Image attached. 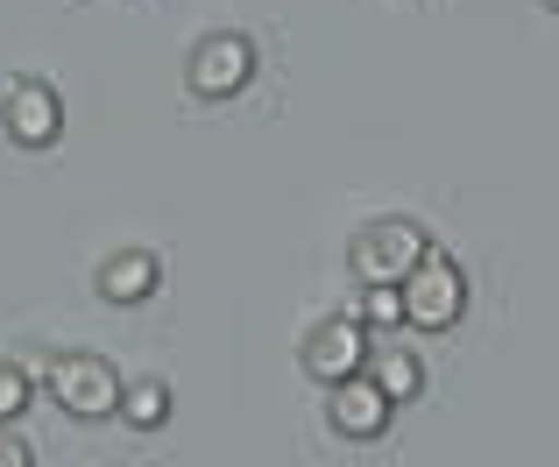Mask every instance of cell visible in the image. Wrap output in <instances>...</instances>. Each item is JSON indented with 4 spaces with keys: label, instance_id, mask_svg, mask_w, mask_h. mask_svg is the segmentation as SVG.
Instances as JSON below:
<instances>
[{
    "label": "cell",
    "instance_id": "cell-10",
    "mask_svg": "<svg viewBox=\"0 0 559 467\" xmlns=\"http://www.w3.org/2000/svg\"><path fill=\"white\" fill-rule=\"evenodd\" d=\"M114 418H128L135 432L170 426V383H156V375H142V383H121V404H114Z\"/></svg>",
    "mask_w": 559,
    "mask_h": 467
},
{
    "label": "cell",
    "instance_id": "cell-6",
    "mask_svg": "<svg viewBox=\"0 0 559 467\" xmlns=\"http://www.w3.org/2000/svg\"><path fill=\"white\" fill-rule=\"evenodd\" d=\"M0 128H8L22 149H50L64 142V93L43 79H14L8 99H0Z\"/></svg>",
    "mask_w": 559,
    "mask_h": 467
},
{
    "label": "cell",
    "instance_id": "cell-7",
    "mask_svg": "<svg viewBox=\"0 0 559 467\" xmlns=\"http://www.w3.org/2000/svg\"><path fill=\"white\" fill-rule=\"evenodd\" d=\"M390 418H396V404L382 397L369 375H347V383H333L326 426L341 432V440H382V432H390Z\"/></svg>",
    "mask_w": 559,
    "mask_h": 467
},
{
    "label": "cell",
    "instance_id": "cell-12",
    "mask_svg": "<svg viewBox=\"0 0 559 467\" xmlns=\"http://www.w3.org/2000/svg\"><path fill=\"white\" fill-rule=\"evenodd\" d=\"M36 404V383H28L22 361H0V426H14V418Z\"/></svg>",
    "mask_w": 559,
    "mask_h": 467
},
{
    "label": "cell",
    "instance_id": "cell-3",
    "mask_svg": "<svg viewBox=\"0 0 559 467\" xmlns=\"http://www.w3.org/2000/svg\"><path fill=\"white\" fill-rule=\"evenodd\" d=\"M369 355H376V333L361 326L355 312L319 319V326L305 333V347H298L305 375H312L319 390H333V383H347V375H361V369H369Z\"/></svg>",
    "mask_w": 559,
    "mask_h": 467
},
{
    "label": "cell",
    "instance_id": "cell-2",
    "mask_svg": "<svg viewBox=\"0 0 559 467\" xmlns=\"http://www.w3.org/2000/svg\"><path fill=\"white\" fill-rule=\"evenodd\" d=\"M425 248H432V234L418 220H404V213H390V220H369L355 234L347 270H355V284H404V276L425 262Z\"/></svg>",
    "mask_w": 559,
    "mask_h": 467
},
{
    "label": "cell",
    "instance_id": "cell-1",
    "mask_svg": "<svg viewBox=\"0 0 559 467\" xmlns=\"http://www.w3.org/2000/svg\"><path fill=\"white\" fill-rule=\"evenodd\" d=\"M396 290H404V326H418V333H453L467 312V270L447 248H425V262Z\"/></svg>",
    "mask_w": 559,
    "mask_h": 467
},
{
    "label": "cell",
    "instance_id": "cell-11",
    "mask_svg": "<svg viewBox=\"0 0 559 467\" xmlns=\"http://www.w3.org/2000/svg\"><path fill=\"white\" fill-rule=\"evenodd\" d=\"M361 326H369V333H396V326H404V290H396V284H361Z\"/></svg>",
    "mask_w": 559,
    "mask_h": 467
},
{
    "label": "cell",
    "instance_id": "cell-13",
    "mask_svg": "<svg viewBox=\"0 0 559 467\" xmlns=\"http://www.w3.org/2000/svg\"><path fill=\"white\" fill-rule=\"evenodd\" d=\"M0 467H36V460H28L22 440H0Z\"/></svg>",
    "mask_w": 559,
    "mask_h": 467
},
{
    "label": "cell",
    "instance_id": "cell-4",
    "mask_svg": "<svg viewBox=\"0 0 559 467\" xmlns=\"http://www.w3.org/2000/svg\"><path fill=\"white\" fill-rule=\"evenodd\" d=\"M43 383H50V397L64 404L71 418H114V404H121V375H114V361L99 355H50L43 361Z\"/></svg>",
    "mask_w": 559,
    "mask_h": 467
},
{
    "label": "cell",
    "instance_id": "cell-14",
    "mask_svg": "<svg viewBox=\"0 0 559 467\" xmlns=\"http://www.w3.org/2000/svg\"><path fill=\"white\" fill-rule=\"evenodd\" d=\"M546 8H552V14H559V0H546Z\"/></svg>",
    "mask_w": 559,
    "mask_h": 467
},
{
    "label": "cell",
    "instance_id": "cell-8",
    "mask_svg": "<svg viewBox=\"0 0 559 467\" xmlns=\"http://www.w3.org/2000/svg\"><path fill=\"white\" fill-rule=\"evenodd\" d=\"M93 284H99V298H107V304H142L156 284H164V262H156L150 248H121V255H107L93 270Z\"/></svg>",
    "mask_w": 559,
    "mask_h": 467
},
{
    "label": "cell",
    "instance_id": "cell-9",
    "mask_svg": "<svg viewBox=\"0 0 559 467\" xmlns=\"http://www.w3.org/2000/svg\"><path fill=\"white\" fill-rule=\"evenodd\" d=\"M361 375H369L390 404L425 397V361L411 355V347H396V340H376V355H369V369H361Z\"/></svg>",
    "mask_w": 559,
    "mask_h": 467
},
{
    "label": "cell",
    "instance_id": "cell-5",
    "mask_svg": "<svg viewBox=\"0 0 559 467\" xmlns=\"http://www.w3.org/2000/svg\"><path fill=\"white\" fill-rule=\"evenodd\" d=\"M185 79H191V93H199V99H234V93H248V79H255V43H248L241 28H213V36L191 43Z\"/></svg>",
    "mask_w": 559,
    "mask_h": 467
}]
</instances>
